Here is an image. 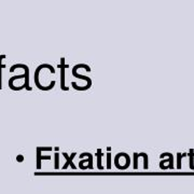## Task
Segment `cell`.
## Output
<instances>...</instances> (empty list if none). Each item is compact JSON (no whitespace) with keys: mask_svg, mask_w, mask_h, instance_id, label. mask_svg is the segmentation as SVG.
<instances>
[{"mask_svg":"<svg viewBox=\"0 0 194 194\" xmlns=\"http://www.w3.org/2000/svg\"><path fill=\"white\" fill-rule=\"evenodd\" d=\"M185 154H181V153H178V166L177 167L178 168H181V159H182V157H184Z\"/></svg>","mask_w":194,"mask_h":194,"instance_id":"3","label":"cell"},{"mask_svg":"<svg viewBox=\"0 0 194 194\" xmlns=\"http://www.w3.org/2000/svg\"><path fill=\"white\" fill-rule=\"evenodd\" d=\"M64 155H65V157H66V159H67V164H66V165H65V166H64V167H63V168H64V169H65V168H67V166H68L69 164H71V166H72L73 168H76V166L73 165V164H72V162H71V160L73 159V157H75V155H76V153H72V154H71V157H68V155H67L66 153H64Z\"/></svg>","mask_w":194,"mask_h":194,"instance_id":"1","label":"cell"},{"mask_svg":"<svg viewBox=\"0 0 194 194\" xmlns=\"http://www.w3.org/2000/svg\"><path fill=\"white\" fill-rule=\"evenodd\" d=\"M190 157V167L192 169H194V165H193V157H194V151L193 150H190V152L188 153Z\"/></svg>","mask_w":194,"mask_h":194,"instance_id":"2","label":"cell"}]
</instances>
